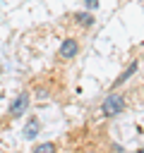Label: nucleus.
Instances as JSON below:
<instances>
[{"label": "nucleus", "mask_w": 144, "mask_h": 153, "mask_svg": "<svg viewBox=\"0 0 144 153\" xmlns=\"http://www.w3.org/2000/svg\"><path fill=\"white\" fill-rule=\"evenodd\" d=\"M34 93H36V98H41V100L55 96V93H58V86H55L53 76H50V74H48V76H41V79L36 81V86H34Z\"/></svg>", "instance_id": "3"}, {"label": "nucleus", "mask_w": 144, "mask_h": 153, "mask_svg": "<svg viewBox=\"0 0 144 153\" xmlns=\"http://www.w3.org/2000/svg\"><path fill=\"white\" fill-rule=\"evenodd\" d=\"M125 105H127L125 93H110V96L101 103V112H103L106 117H113V115H120V112L125 110Z\"/></svg>", "instance_id": "1"}, {"label": "nucleus", "mask_w": 144, "mask_h": 153, "mask_svg": "<svg viewBox=\"0 0 144 153\" xmlns=\"http://www.w3.org/2000/svg\"><path fill=\"white\" fill-rule=\"evenodd\" d=\"M26 105H29V93H19L17 98H14V103L10 105V110H7V120H17V117H22L24 112H26Z\"/></svg>", "instance_id": "4"}, {"label": "nucleus", "mask_w": 144, "mask_h": 153, "mask_svg": "<svg viewBox=\"0 0 144 153\" xmlns=\"http://www.w3.org/2000/svg\"><path fill=\"white\" fill-rule=\"evenodd\" d=\"M84 2H86L91 10H94V7H98V0H84Z\"/></svg>", "instance_id": "9"}, {"label": "nucleus", "mask_w": 144, "mask_h": 153, "mask_svg": "<svg viewBox=\"0 0 144 153\" xmlns=\"http://www.w3.org/2000/svg\"><path fill=\"white\" fill-rule=\"evenodd\" d=\"M72 19H74L77 24H82L84 29H89V26H94V17H91L89 12H77V14H72Z\"/></svg>", "instance_id": "6"}, {"label": "nucleus", "mask_w": 144, "mask_h": 153, "mask_svg": "<svg viewBox=\"0 0 144 153\" xmlns=\"http://www.w3.org/2000/svg\"><path fill=\"white\" fill-rule=\"evenodd\" d=\"M38 131H41V122H38V117H31V120L26 122V127H24V134H22V136L31 141V139H36V136H38Z\"/></svg>", "instance_id": "5"}, {"label": "nucleus", "mask_w": 144, "mask_h": 153, "mask_svg": "<svg viewBox=\"0 0 144 153\" xmlns=\"http://www.w3.org/2000/svg\"><path fill=\"white\" fill-rule=\"evenodd\" d=\"M36 151H58V143H38Z\"/></svg>", "instance_id": "8"}, {"label": "nucleus", "mask_w": 144, "mask_h": 153, "mask_svg": "<svg viewBox=\"0 0 144 153\" xmlns=\"http://www.w3.org/2000/svg\"><path fill=\"white\" fill-rule=\"evenodd\" d=\"M134 72H137V60H134V62H130V65H127V69H125V72H122V74H120V76L115 79V84H113V88H115V86H120L122 81H127V79H130V76H132Z\"/></svg>", "instance_id": "7"}, {"label": "nucleus", "mask_w": 144, "mask_h": 153, "mask_svg": "<svg viewBox=\"0 0 144 153\" xmlns=\"http://www.w3.org/2000/svg\"><path fill=\"white\" fill-rule=\"evenodd\" d=\"M79 48H82V45H79L77 38H72V36L65 38V41L60 43V48H58V60H60V62H70V60H74V57L79 55Z\"/></svg>", "instance_id": "2"}]
</instances>
